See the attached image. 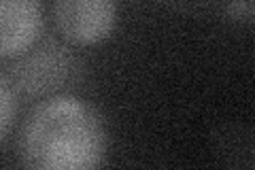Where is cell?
<instances>
[{"label":"cell","instance_id":"obj_1","mask_svg":"<svg viewBox=\"0 0 255 170\" xmlns=\"http://www.w3.org/2000/svg\"><path fill=\"white\" fill-rule=\"evenodd\" d=\"M102 115L77 96H53L30 113L21 130V160L34 170H92L107 158Z\"/></svg>","mask_w":255,"mask_h":170},{"label":"cell","instance_id":"obj_2","mask_svg":"<svg viewBox=\"0 0 255 170\" xmlns=\"http://www.w3.org/2000/svg\"><path fill=\"white\" fill-rule=\"evenodd\" d=\"M53 17L68 40L94 45L113 32L117 9L113 0H55Z\"/></svg>","mask_w":255,"mask_h":170},{"label":"cell","instance_id":"obj_3","mask_svg":"<svg viewBox=\"0 0 255 170\" xmlns=\"http://www.w3.org/2000/svg\"><path fill=\"white\" fill-rule=\"evenodd\" d=\"M43 30L41 0H0V58L26 53Z\"/></svg>","mask_w":255,"mask_h":170},{"label":"cell","instance_id":"obj_4","mask_svg":"<svg viewBox=\"0 0 255 170\" xmlns=\"http://www.w3.org/2000/svg\"><path fill=\"white\" fill-rule=\"evenodd\" d=\"M70 68H73L70 53H66L64 47L49 43L15 64L13 79L15 85L26 94H45L60 87L68 79Z\"/></svg>","mask_w":255,"mask_h":170},{"label":"cell","instance_id":"obj_5","mask_svg":"<svg viewBox=\"0 0 255 170\" xmlns=\"http://www.w3.org/2000/svg\"><path fill=\"white\" fill-rule=\"evenodd\" d=\"M15 113H17V100H15V90L9 83V79L0 75V141L11 130Z\"/></svg>","mask_w":255,"mask_h":170},{"label":"cell","instance_id":"obj_6","mask_svg":"<svg viewBox=\"0 0 255 170\" xmlns=\"http://www.w3.org/2000/svg\"><path fill=\"white\" fill-rule=\"evenodd\" d=\"M253 13H255V4L253 0H232L228 6V15L234 21H245L251 23L253 21Z\"/></svg>","mask_w":255,"mask_h":170}]
</instances>
